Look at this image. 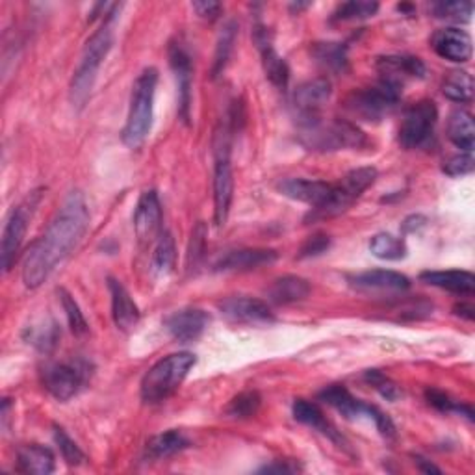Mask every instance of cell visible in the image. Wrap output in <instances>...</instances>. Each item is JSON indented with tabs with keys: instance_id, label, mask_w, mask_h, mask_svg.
Returning <instances> with one entry per match:
<instances>
[{
	"instance_id": "cell-38",
	"label": "cell",
	"mask_w": 475,
	"mask_h": 475,
	"mask_svg": "<svg viewBox=\"0 0 475 475\" xmlns=\"http://www.w3.org/2000/svg\"><path fill=\"white\" fill-rule=\"evenodd\" d=\"M260 403H262L260 393L255 390H247V392L238 393L236 398L228 403L227 414L232 418H251L258 412Z\"/></svg>"
},
{
	"instance_id": "cell-14",
	"label": "cell",
	"mask_w": 475,
	"mask_h": 475,
	"mask_svg": "<svg viewBox=\"0 0 475 475\" xmlns=\"http://www.w3.org/2000/svg\"><path fill=\"white\" fill-rule=\"evenodd\" d=\"M219 310L227 320L234 324H247L260 325L275 322V315L267 303L253 297H227L219 303Z\"/></svg>"
},
{
	"instance_id": "cell-21",
	"label": "cell",
	"mask_w": 475,
	"mask_h": 475,
	"mask_svg": "<svg viewBox=\"0 0 475 475\" xmlns=\"http://www.w3.org/2000/svg\"><path fill=\"white\" fill-rule=\"evenodd\" d=\"M351 286L356 290H381V292H405L411 288L409 276L390 271V269H372L359 275H353L349 279Z\"/></svg>"
},
{
	"instance_id": "cell-46",
	"label": "cell",
	"mask_w": 475,
	"mask_h": 475,
	"mask_svg": "<svg viewBox=\"0 0 475 475\" xmlns=\"http://www.w3.org/2000/svg\"><path fill=\"white\" fill-rule=\"evenodd\" d=\"M331 247V238L324 232H318L310 236L308 240L303 244L301 251H299V257L301 258H310V257H318V255H324L327 249Z\"/></svg>"
},
{
	"instance_id": "cell-20",
	"label": "cell",
	"mask_w": 475,
	"mask_h": 475,
	"mask_svg": "<svg viewBox=\"0 0 475 475\" xmlns=\"http://www.w3.org/2000/svg\"><path fill=\"white\" fill-rule=\"evenodd\" d=\"M333 184L324 180H310V179H285L279 182V191L288 197V199L310 205L318 208L327 201L331 195Z\"/></svg>"
},
{
	"instance_id": "cell-27",
	"label": "cell",
	"mask_w": 475,
	"mask_h": 475,
	"mask_svg": "<svg viewBox=\"0 0 475 475\" xmlns=\"http://www.w3.org/2000/svg\"><path fill=\"white\" fill-rule=\"evenodd\" d=\"M310 294V283L297 275H285L275 279L267 290V297L275 305H290L306 299Z\"/></svg>"
},
{
	"instance_id": "cell-34",
	"label": "cell",
	"mask_w": 475,
	"mask_h": 475,
	"mask_svg": "<svg viewBox=\"0 0 475 475\" xmlns=\"http://www.w3.org/2000/svg\"><path fill=\"white\" fill-rule=\"evenodd\" d=\"M442 93L453 102H470L473 97V78L466 71H453L442 82Z\"/></svg>"
},
{
	"instance_id": "cell-1",
	"label": "cell",
	"mask_w": 475,
	"mask_h": 475,
	"mask_svg": "<svg viewBox=\"0 0 475 475\" xmlns=\"http://www.w3.org/2000/svg\"><path fill=\"white\" fill-rule=\"evenodd\" d=\"M90 227V210L81 191H71L49 228L28 249L23 262V283L28 288L42 286L82 240Z\"/></svg>"
},
{
	"instance_id": "cell-41",
	"label": "cell",
	"mask_w": 475,
	"mask_h": 475,
	"mask_svg": "<svg viewBox=\"0 0 475 475\" xmlns=\"http://www.w3.org/2000/svg\"><path fill=\"white\" fill-rule=\"evenodd\" d=\"M58 338H60V329L54 322H45L42 325L28 327L26 340L39 351H51L53 347H56Z\"/></svg>"
},
{
	"instance_id": "cell-47",
	"label": "cell",
	"mask_w": 475,
	"mask_h": 475,
	"mask_svg": "<svg viewBox=\"0 0 475 475\" xmlns=\"http://www.w3.org/2000/svg\"><path fill=\"white\" fill-rule=\"evenodd\" d=\"M191 8L197 12V15L214 21L219 17L221 14V5L219 3H212V0H203V3H193Z\"/></svg>"
},
{
	"instance_id": "cell-3",
	"label": "cell",
	"mask_w": 475,
	"mask_h": 475,
	"mask_svg": "<svg viewBox=\"0 0 475 475\" xmlns=\"http://www.w3.org/2000/svg\"><path fill=\"white\" fill-rule=\"evenodd\" d=\"M111 17L113 14L108 15L104 24L88 39L84 53L81 56V62H78L74 69L71 88H69V97H71L73 106L78 110H82L86 106L92 95V90L95 86V81H97V73L111 49L113 35H111V28L108 23Z\"/></svg>"
},
{
	"instance_id": "cell-13",
	"label": "cell",
	"mask_w": 475,
	"mask_h": 475,
	"mask_svg": "<svg viewBox=\"0 0 475 475\" xmlns=\"http://www.w3.org/2000/svg\"><path fill=\"white\" fill-rule=\"evenodd\" d=\"M162 205L154 189L141 193L138 207L134 210V232L140 244H150L154 238L162 234Z\"/></svg>"
},
{
	"instance_id": "cell-9",
	"label": "cell",
	"mask_w": 475,
	"mask_h": 475,
	"mask_svg": "<svg viewBox=\"0 0 475 475\" xmlns=\"http://www.w3.org/2000/svg\"><path fill=\"white\" fill-rule=\"evenodd\" d=\"M42 197L44 189H34L12 210L5 225L3 244H0V264H3L5 271H10L17 260L24 242L28 223L34 218L39 203H42Z\"/></svg>"
},
{
	"instance_id": "cell-28",
	"label": "cell",
	"mask_w": 475,
	"mask_h": 475,
	"mask_svg": "<svg viewBox=\"0 0 475 475\" xmlns=\"http://www.w3.org/2000/svg\"><path fill=\"white\" fill-rule=\"evenodd\" d=\"M54 453L42 444H26L17 451V468L23 473L47 475L54 471Z\"/></svg>"
},
{
	"instance_id": "cell-26",
	"label": "cell",
	"mask_w": 475,
	"mask_h": 475,
	"mask_svg": "<svg viewBox=\"0 0 475 475\" xmlns=\"http://www.w3.org/2000/svg\"><path fill=\"white\" fill-rule=\"evenodd\" d=\"M420 281L460 296H471L475 290V276L470 271H460V269L423 271L420 275Z\"/></svg>"
},
{
	"instance_id": "cell-48",
	"label": "cell",
	"mask_w": 475,
	"mask_h": 475,
	"mask_svg": "<svg viewBox=\"0 0 475 475\" xmlns=\"http://www.w3.org/2000/svg\"><path fill=\"white\" fill-rule=\"evenodd\" d=\"M301 468L297 464H290V462H273V464H266L264 468H260L258 471L262 473H296Z\"/></svg>"
},
{
	"instance_id": "cell-29",
	"label": "cell",
	"mask_w": 475,
	"mask_h": 475,
	"mask_svg": "<svg viewBox=\"0 0 475 475\" xmlns=\"http://www.w3.org/2000/svg\"><path fill=\"white\" fill-rule=\"evenodd\" d=\"M189 448V441L179 431H166L162 434L149 439L145 446V457L150 460L170 459Z\"/></svg>"
},
{
	"instance_id": "cell-10",
	"label": "cell",
	"mask_w": 475,
	"mask_h": 475,
	"mask_svg": "<svg viewBox=\"0 0 475 475\" xmlns=\"http://www.w3.org/2000/svg\"><path fill=\"white\" fill-rule=\"evenodd\" d=\"M92 366L82 359L53 363L42 370L44 388L58 402H69L90 381Z\"/></svg>"
},
{
	"instance_id": "cell-37",
	"label": "cell",
	"mask_w": 475,
	"mask_h": 475,
	"mask_svg": "<svg viewBox=\"0 0 475 475\" xmlns=\"http://www.w3.org/2000/svg\"><path fill=\"white\" fill-rule=\"evenodd\" d=\"M377 10H379L377 3H370V0H351V3H344L334 10L333 21L366 19V17H373Z\"/></svg>"
},
{
	"instance_id": "cell-40",
	"label": "cell",
	"mask_w": 475,
	"mask_h": 475,
	"mask_svg": "<svg viewBox=\"0 0 475 475\" xmlns=\"http://www.w3.org/2000/svg\"><path fill=\"white\" fill-rule=\"evenodd\" d=\"M207 225L203 221L197 223L191 230V238H189V246H188V255H186V267L191 271L197 266L201 264L205 251H207Z\"/></svg>"
},
{
	"instance_id": "cell-6",
	"label": "cell",
	"mask_w": 475,
	"mask_h": 475,
	"mask_svg": "<svg viewBox=\"0 0 475 475\" xmlns=\"http://www.w3.org/2000/svg\"><path fill=\"white\" fill-rule=\"evenodd\" d=\"M402 88L403 86L398 82L381 78L377 84L370 88L353 92L345 101V108L353 117L361 119V121L379 123L386 115H390L402 101Z\"/></svg>"
},
{
	"instance_id": "cell-11",
	"label": "cell",
	"mask_w": 475,
	"mask_h": 475,
	"mask_svg": "<svg viewBox=\"0 0 475 475\" xmlns=\"http://www.w3.org/2000/svg\"><path fill=\"white\" fill-rule=\"evenodd\" d=\"M214 221L223 227L230 214L234 193V179L230 168V138L223 134L214 136Z\"/></svg>"
},
{
	"instance_id": "cell-2",
	"label": "cell",
	"mask_w": 475,
	"mask_h": 475,
	"mask_svg": "<svg viewBox=\"0 0 475 475\" xmlns=\"http://www.w3.org/2000/svg\"><path fill=\"white\" fill-rule=\"evenodd\" d=\"M299 141L308 150L334 152L342 149H363L368 145L366 134L347 119H334L325 123L322 115L297 119Z\"/></svg>"
},
{
	"instance_id": "cell-18",
	"label": "cell",
	"mask_w": 475,
	"mask_h": 475,
	"mask_svg": "<svg viewBox=\"0 0 475 475\" xmlns=\"http://www.w3.org/2000/svg\"><path fill=\"white\" fill-rule=\"evenodd\" d=\"M431 47L441 58L455 62V63H464L471 58L470 34L455 26L434 32V35L431 37Z\"/></svg>"
},
{
	"instance_id": "cell-49",
	"label": "cell",
	"mask_w": 475,
	"mask_h": 475,
	"mask_svg": "<svg viewBox=\"0 0 475 475\" xmlns=\"http://www.w3.org/2000/svg\"><path fill=\"white\" fill-rule=\"evenodd\" d=\"M453 310H455L457 315H460V318H464L468 322H473V318H475V308H473L471 303H457Z\"/></svg>"
},
{
	"instance_id": "cell-43",
	"label": "cell",
	"mask_w": 475,
	"mask_h": 475,
	"mask_svg": "<svg viewBox=\"0 0 475 475\" xmlns=\"http://www.w3.org/2000/svg\"><path fill=\"white\" fill-rule=\"evenodd\" d=\"M54 441H56V444L60 448V453H62L63 460L69 466H78V464H82L86 460L84 451L78 448V444L69 437V434L65 432V429H62L60 425H54Z\"/></svg>"
},
{
	"instance_id": "cell-39",
	"label": "cell",
	"mask_w": 475,
	"mask_h": 475,
	"mask_svg": "<svg viewBox=\"0 0 475 475\" xmlns=\"http://www.w3.org/2000/svg\"><path fill=\"white\" fill-rule=\"evenodd\" d=\"M431 12L434 14V17H439V19L466 23V21H470V17L473 14V5L464 3V0H460V3H459V0H450V3H434L431 6Z\"/></svg>"
},
{
	"instance_id": "cell-25",
	"label": "cell",
	"mask_w": 475,
	"mask_h": 475,
	"mask_svg": "<svg viewBox=\"0 0 475 475\" xmlns=\"http://www.w3.org/2000/svg\"><path fill=\"white\" fill-rule=\"evenodd\" d=\"M379 73L383 74L381 78H388V81H393L403 86L405 78H423L427 69L425 63L416 58V56H402V54H393V56H383L377 62Z\"/></svg>"
},
{
	"instance_id": "cell-17",
	"label": "cell",
	"mask_w": 475,
	"mask_h": 475,
	"mask_svg": "<svg viewBox=\"0 0 475 475\" xmlns=\"http://www.w3.org/2000/svg\"><path fill=\"white\" fill-rule=\"evenodd\" d=\"M333 84L329 78L320 76L308 81L294 92V108L297 111V119H308L320 115L322 106L331 99Z\"/></svg>"
},
{
	"instance_id": "cell-24",
	"label": "cell",
	"mask_w": 475,
	"mask_h": 475,
	"mask_svg": "<svg viewBox=\"0 0 475 475\" xmlns=\"http://www.w3.org/2000/svg\"><path fill=\"white\" fill-rule=\"evenodd\" d=\"M108 288H110V296H111V315H113V322H115L117 329L131 331L140 322L138 305L134 303V299L131 297L127 288L119 281L110 279Z\"/></svg>"
},
{
	"instance_id": "cell-5",
	"label": "cell",
	"mask_w": 475,
	"mask_h": 475,
	"mask_svg": "<svg viewBox=\"0 0 475 475\" xmlns=\"http://www.w3.org/2000/svg\"><path fill=\"white\" fill-rule=\"evenodd\" d=\"M197 359L189 351H180L158 361L141 379V400L145 403H162L180 388Z\"/></svg>"
},
{
	"instance_id": "cell-15",
	"label": "cell",
	"mask_w": 475,
	"mask_h": 475,
	"mask_svg": "<svg viewBox=\"0 0 475 475\" xmlns=\"http://www.w3.org/2000/svg\"><path fill=\"white\" fill-rule=\"evenodd\" d=\"M210 324V315L201 308H180L164 320L168 333L180 344L195 342Z\"/></svg>"
},
{
	"instance_id": "cell-44",
	"label": "cell",
	"mask_w": 475,
	"mask_h": 475,
	"mask_svg": "<svg viewBox=\"0 0 475 475\" xmlns=\"http://www.w3.org/2000/svg\"><path fill=\"white\" fill-rule=\"evenodd\" d=\"M364 379L368 384H372L383 398H386L388 402H395L402 395V390L398 388V384H395L390 377H386L384 373L377 372V370H368L364 373Z\"/></svg>"
},
{
	"instance_id": "cell-32",
	"label": "cell",
	"mask_w": 475,
	"mask_h": 475,
	"mask_svg": "<svg viewBox=\"0 0 475 475\" xmlns=\"http://www.w3.org/2000/svg\"><path fill=\"white\" fill-rule=\"evenodd\" d=\"M177 262V246H175V238L171 232H162L158 236L154 253H152V262L150 269L156 276H168Z\"/></svg>"
},
{
	"instance_id": "cell-30",
	"label": "cell",
	"mask_w": 475,
	"mask_h": 475,
	"mask_svg": "<svg viewBox=\"0 0 475 475\" xmlns=\"http://www.w3.org/2000/svg\"><path fill=\"white\" fill-rule=\"evenodd\" d=\"M448 138L462 152H471L475 145L473 117L466 110H455L448 121Z\"/></svg>"
},
{
	"instance_id": "cell-4",
	"label": "cell",
	"mask_w": 475,
	"mask_h": 475,
	"mask_svg": "<svg viewBox=\"0 0 475 475\" xmlns=\"http://www.w3.org/2000/svg\"><path fill=\"white\" fill-rule=\"evenodd\" d=\"M156 84L158 71L154 67H147L141 71L132 86L127 123L121 132V140L129 149H140L150 132Z\"/></svg>"
},
{
	"instance_id": "cell-22",
	"label": "cell",
	"mask_w": 475,
	"mask_h": 475,
	"mask_svg": "<svg viewBox=\"0 0 475 475\" xmlns=\"http://www.w3.org/2000/svg\"><path fill=\"white\" fill-rule=\"evenodd\" d=\"M279 255L273 249H236L223 255L216 264V271H249L273 264Z\"/></svg>"
},
{
	"instance_id": "cell-33",
	"label": "cell",
	"mask_w": 475,
	"mask_h": 475,
	"mask_svg": "<svg viewBox=\"0 0 475 475\" xmlns=\"http://www.w3.org/2000/svg\"><path fill=\"white\" fill-rule=\"evenodd\" d=\"M370 251H372L373 257H377L381 260H390V262L402 260L409 253V249H407V246H405L402 238L388 234V232H379L372 238Z\"/></svg>"
},
{
	"instance_id": "cell-7",
	"label": "cell",
	"mask_w": 475,
	"mask_h": 475,
	"mask_svg": "<svg viewBox=\"0 0 475 475\" xmlns=\"http://www.w3.org/2000/svg\"><path fill=\"white\" fill-rule=\"evenodd\" d=\"M375 179H377L375 168H359L349 171L338 184H333L327 201L318 208H312V212L306 216L305 221L315 223L347 212L351 205L359 199L370 186H373Z\"/></svg>"
},
{
	"instance_id": "cell-19",
	"label": "cell",
	"mask_w": 475,
	"mask_h": 475,
	"mask_svg": "<svg viewBox=\"0 0 475 475\" xmlns=\"http://www.w3.org/2000/svg\"><path fill=\"white\" fill-rule=\"evenodd\" d=\"M170 65L177 78L179 88V113L182 121H189V108H191V58L180 44H173L170 47Z\"/></svg>"
},
{
	"instance_id": "cell-36",
	"label": "cell",
	"mask_w": 475,
	"mask_h": 475,
	"mask_svg": "<svg viewBox=\"0 0 475 475\" xmlns=\"http://www.w3.org/2000/svg\"><path fill=\"white\" fill-rule=\"evenodd\" d=\"M425 400L431 407H434L441 412H457V414H464L470 422L473 420V411L470 405H464V403H459L455 400H451L450 395L442 390H437V388H429L425 392Z\"/></svg>"
},
{
	"instance_id": "cell-35",
	"label": "cell",
	"mask_w": 475,
	"mask_h": 475,
	"mask_svg": "<svg viewBox=\"0 0 475 475\" xmlns=\"http://www.w3.org/2000/svg\"><path fill=\"white\" fill-rule=\"evenodd\" d=\"M236 23H227L218 37V45H216V54H214V65H212V76L218 78L227 63H228V58H230V53H232V47H234V39H236Z\"/></svg>"
},
{
	"instance_id": "cell-8",
	"label": "cell",
	"mask_w": 475,
	"mask_h": 475,
	"mask_svg": "<svg viewBox=\"0 0 475 475\" xmlns=\"http://www.w3.org/2000/svg\"><path fill=\"white\" fill-rule=\"evenodd\" d=\"M318 398H320V402L327 403L329 407L338 411L347 420L366 416L368 420H372L375 423L377 431L383 434L384 439H388V441L395 439V425H393L392 418L388 414H384L379 407L370 405L363 400H356L344 384L327 386L325 390L320 392Z\"/></svg>"
},
{
	"instance_id": "cell-45",
	"label": "cell",
	"mask_w": 475,
	"mask_h": 475,
	"mask_svg": "<svg viewBox=\"0 0 475 475\" xmlns=\"http://www.w3.org/2000/svg\"><path fill=\"white\" fill-rule=\"evenodd\" d=\"M473 168H475V160H473L471 152H460V154L451 156L450 160L444 162L442 171L450 177H464V175H470Z\"/></svg>"
},
{
	"instance_id": "cell-12",
	"label": "cell",
	"mask_w": 475,
	"mask_h": 475,
	"mask_svg": "<svg viewBox=\"0 0 475 475\" xmlns=\"http://www.w3.org/2000/svg\"><path fill=\"white\" fill-rule=\"evenodd\" d=\"M439 110L432 101L423 99L414 102L403 115L400 127V143L405 149H420L425 147L434 132L437 125Z\"/></svg>"
},
{
	"instance_id": "cell-16",
	"label": "cell",
	"mask_w": 475,
	"mask_h": 475,
	"mask_svg": "<svg viewBox=\"0 0 475 475\" xmlns=\"http://www.w3.org/2000/svg\"><path fill=\"white\" fill-rule=\"evenodd\" d=\"M255 44L258 45L260 56H262V65H264V73L267 76V81L279 90H286L288 88V81H290V69L288 63L285 62V58L279 56L273 49L271 44V35L266 30V26L258 24L255 26Z\"/></svg>"
},
{
	"instance_id": "cell-42",
	"label": "cell",
	"mask_w": 475,
	"mask_h": 475,
	"mask_svg": "<svg viewBox=\"0 0 475 475\" xmlns=\"http://www.w3.org/2000/svg\"><path fill=\"white\" fill-rule=\"evenodd\" d=\"M60 299H62V306H63V312L67 315V322H69V327L74 334L82 336L88 333V322L84 318V314L81 310V306H78V303L74 301V297L65 292V290H60Z\"/></svg>"
},
{
	"instance_id": "cell-23",
	"label": "cell",
	"mask_w": 475,
	"mask_h": 475,
	"mask_svg": "<svg viewBox=\"0 0 475 475\" xmlns=\"http://www.w3.org/2000/svg\"><path fill=\"white\" fill-rule=\"evenodd\" d=\"M292 412H294V418H296L299 423L312 427L314 431H318V432L325 434L327 439H331V441L336 442L338 446L347 448L345 439L336 431V427L327 420V416L322 412V409H320L318 405H315L314 402L296 400V402H294V407H292Z\"/></svg>"
},
{
	"instance_id": "cell-31",
	"label": "cell",
	"mask_w": 475,
	"mask_h": 475,
	"mask_svg": "<svg viewBox=\"0 0 475 475\" xmlns=\"http://www.w3.org/2000/svg\"><path fill=\"white\" fill-rule=\"evenodd\" d=\"M310 54L315 62L331 73L340 74L347 71V49L342 44H334V42L314 44Z\"/></svg>"
},
{
	"instance_id": "cell-50",
	"label": "cell",
	"mask_w": 475,
	"mask_h": 475,
	"mask_svg": "<svg viewBox=\"0 0 475 475\" xmlns=\"http://www.w3.org/2000/svg\"><path fill=\"white\" fill-rule=\"evenodd\" d=\"M414 462H416L418 468H420L422 471H425V473H441V471H442L439 466H434L431 460H427V459H423V457H420V455L414 457Z\"/></svg>"
}]
</instances>
